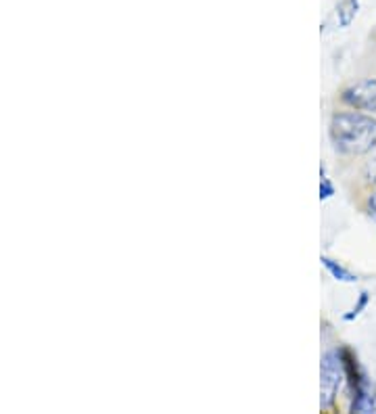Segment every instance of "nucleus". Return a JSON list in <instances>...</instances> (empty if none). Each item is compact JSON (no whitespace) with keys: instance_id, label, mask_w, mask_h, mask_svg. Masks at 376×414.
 Wrapping results in <instances>:
<instances>
[{"instance_id":"6e6552de","label":"nucleus","mask_w":376,"mask_h":414,"mask_svg":"<svg viewBox=\"0 0 376 414\" xmlns=\"http://www.w3.org/2000/svg\"><path fill=\"white\" fill-rule=\"evenodd\" d=\"M366 304H368V293H362V295H360V302H358V306L349 312V314H345V320H353L355 316H360V312L366 308Z\"/></svg>"},{"instance_id":"7ed1b4c3","label":"nucleus","mask_w":376,"mask_h":414,"mask_svg":"<svg viewBox=\"0 0 376 414\" xmlns=\"http://www.w3.org/2000/svg\"><path fill=\"white\" fill-rule=\"evenodd\" d=\"M343 101L355 109L376 113V80H362L343 90Z\"/></svg>"},{"instance_id":"423d86ee","label":"nucleus","mask_w":376,"mask_h":414,"mask_svg":"<svg viewBox=\"0 0 376 414\" xmlns=\"http://www.w3.org/2000/svg\"><path fill=\"white\" fill-rule=\"evenodd\" d=\"M322 264H324V268L331 272V275L335 276L337 280H341V282H355L358 280V276L353 275V272H349L345 266H341L339 262H335V260H331V258H322Z\"/></svg>"},{"instance_id":"0eeeda50","label":"nucleus","mask_w":376,"mask_h":414,"mask_svg":"<svg viewBox=\"0 0 376 414\" xmlns=\"http://www.w3.org/2000/svg\"><path fill=\"white\" fill-rule=\"evenodd\" d=\"M320 199L322 201H326V199H331L333 195H335V186H333V182H331V178L326 176V170L322 168L320 170Z\"/></svg>"},{"instance_id":"f257e3e1","label":"nucleus","mask_w":376,"mask_h":414,"mask_svg":"<svg viewBox=\"0 0 376 414\" xmlns=\"http://www.w3.org/2000/svg\"><path fill=\"white\" fill-rule=\"evenodd\" d=\"M331 140L343 155H366L376 147V120L360 111H339L331 117Z\"/></svg>"},{"instance_id":"39448f33","label":"nucleus","mask_w":376,"mask_h":414,"mask_svg":"<svg viewBox=\"0 0 376 414\" xmlns=\"http://www.w3.org/2000/svg\"><path fill=\"white\" fill-rule=\"evenodd\" d=\"M360 11V0H341L337 4V23L339 28H349Z\"/></svg>"},{"instance_id":"9d476101","label":"nucleus","mask_w":376,"mask_h":414,"mask_svg":"<svg viewBox=\"0 0 376 414\" xmlns=\"http://www.w3.org/2000/svg\"><path fill=\"white\" fill-rule=\"evenodd\" d=\"M368 206H370V211L376 216V193L370 197V201H368Z\"/></svg>"},{"instance_id":"1a4fd4ad","label":"nucleus","mask_w":376,"mask_h":414,"mask_svg":"<svg viewBox=\"0 0 376 414\" xmlns=\"http://www.w3.org/2000/svg\"><path fill=\"white\" fill-rule=\"evenodd\" d=\"M366 176H368V180H370V182H376V159L366 166Z\"/></svg>"},{"instance_id":"20e7f679","label":"nucleus","mask_w":376,"mask_h":414,"mask_svg":"<svg viewBox=\"0 0 376 414\" xmlns=\"http://www.w3.org/2000/svg\"><path fill=\"white\" fill-rule=\"evenodd\" d=\"M353 413H376V393L368 391L364 383L355 389V400L351 404Z\"/></svg>"},{"instance_id":"f03ea898","label":"nucleus","mask_w":376,"mask_h":414,"mask_svg":"<svg viewBox=\"0 0 376 414\" xmlns=\"http://www.w3.org/2000/svg\"><path fill=\"white\" fill-rule=\"evenodd\" d=\"M345 362L339 351H326L322 358V398L320 404L322 408H331L337 400L339 387L345 379Z\"/></svg>"}]
</instances>
